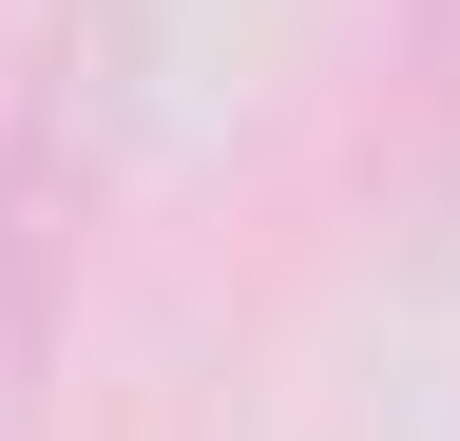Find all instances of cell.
Instances as JSON below:
<instances>
[{
    "mask_svg": "<svg viewBox=\"0 0 460 441\" xmlns=\"http://www.w3.org/2000/svg\"><path fill=\"white\" fill-rule=\"evenodd\" d=\"M58 307H77V192H58V96H39L20 154H0V441H39Z\"/></svg>",
    "mask_w": 460,
    "mask_h": 441,
    "instance_id": "cell-1",
    "label": "cell"
},
{
    "mask_svg": "<svg viewBox=\"0 0 460 441\" xmlns=\"http://www.w3.org/2000/svg\"><path fill=\"white\" fill-rule=\"evenodd\" d=\"M422 77H441V116H460V0H422Z\"/></svg>",
    "mask_w": 460,
    "mask_h": 441,
    "instance_id": "cell-2",
    "label": "cell"
}]
</instances>
